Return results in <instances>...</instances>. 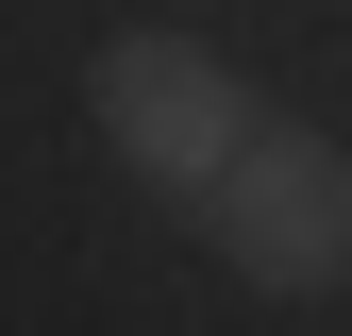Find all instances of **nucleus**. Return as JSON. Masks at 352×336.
I'll use <instances>...</instances> for the list:
<instances>
[{"label":"nucleus","mask_w":352,"mask_h":336,"mask_svg":"<svg viewBox=\"0 0 352 336\" xmlns=\"http://www.w3.org/2000/svg\"><path fill=\"white\" fill-rule=\"evenodd\" d=\"M84 101H101L118 168H151V185H185V202H201L235 151H252V101H235V67H218V51H185V34H101Z\"/></svg>","instance_id":"obj_2"},{"label":"nucleus","mask_w":352,"mask_h":336,"mask_svg":"<svg viewBox=\"0 0 352 336\" xmlns=\"http://www.w3.org/2000/svg\"><path fill=\"white\" fill-rule=\"evenodd\" d=\"M201 235L235 252L252 286H285V303L352 286V151H336V135H252V151L201 185Z\"/></svg>","instance_id":"obj_1"}]
</instances>
